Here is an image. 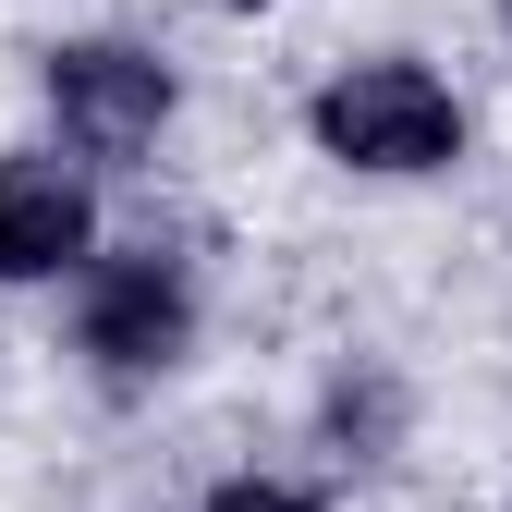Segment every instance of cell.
I'll return each instance as SVG.
<instances>
[{
  "label": "cell",
  "instance_id": "6da1fadb",
  "mask_svg": "<svg viewBox=\"0 0 512 512\" xmlns=\"http://www.w3.org/2000/svg\"><path fill=\"white\" fill-rule=\"evenodd\" d=\"M317 147L354 159V171H439L464 147V110L439 74H415V61H354V74L317 98Z\"/></svg>",
  "mask_w": 512,
  "mask_h": 512
},
{
  "label": "cell",
  "instance_id": "7a4b0ae2",
  "mask_svg": "<svg viewBox=\"0 0 512 512\" xmlns=\"http://www.w3.org/2000/svg\"><path fill=\"white\" fill-rule=\"evenodd\" d=\"M49 110H61V135H74L86 159H135L159 122H171V74L147 49H61L49 61Z\"/></svg>",
  "mask_w": 512,
  "mask_h": 512
},
{
  "label": "cell",
  "instance_id": "3957f363",
  "mask_svg": "<svg viewBox=\"0 0 512 512\" xmlns=\"http://www.w3.org/2000/svg\"><path fill=\"white\" fill-rule=\"evenodd\" d=\"M86 354L122 366V378H147L183 354V281L159 269V256H110V269L86 281Z\"/></svg>",
  "mask_w": 512,
  "mask_h": 512
},
{
  "label": "cell",
  "instance_id": "277c9868",
  "mask_svg": "<svg viewBox=\"0 0 512 512\" xmlns=\"http://www.w3.org/2000/svg\"><path fill=\"white\" fill-rule=\"evenodd\" d=\"M86 256V183L61 159H0V281H49Z\"/></svg>",
  "mask_w": 512,
  "mask_h": 512
},
{
  "label": "cell",
  "instance_id": "5b68a950",
  "mask_svg": "<svg viewBox=\"0 0 512 512\" xmlns=\"http://www.w3.org/2000/svg\"><path fill=\"white\" fill-rule=\"evenodd\" d=\"M208 512H317V500H293V488H256V476H244V488H220Z\"/></svg>",
  "mask_w": 512,
  "mask_h": 512
}]
</instances>
